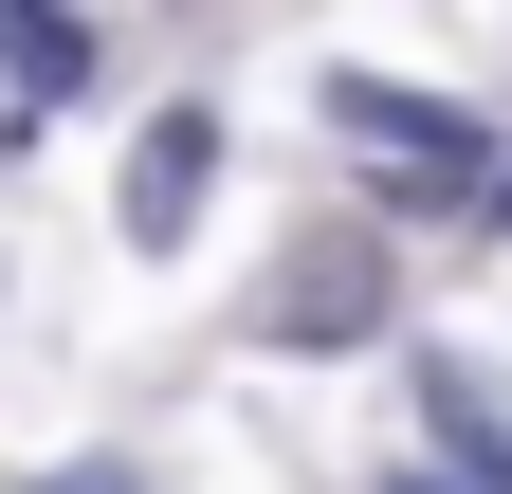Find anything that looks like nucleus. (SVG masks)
<instances>
[{
  "label": "nucleus",
  "instance_id": "f257e3e1",
  "mask_svg": "<svg viewBox=\"0 0 512 494\" xmlns=\"http://www.w3.org/2000/svg\"><path fill=\"white\" fill-rule=\"evenodd\" d=\"M330 147L384 183V202H494V147L458 129L439 92H384V74H330Z\"/></svg>",
  "mask_w": 512,
  "mask_h": 494
},
{
  "label": "nucleus",
  "instance_id": "f03ea898",
  "mask_svg": "<svg viewBox=\"0 0 512 494\" xmlns=\"http://www.w3.org/2000/svg\"><path fill=\"white\" fill-rule=\"evenodd\" d=\"M384 312H403V275H384L366 238H293L275 293H256V348H366Z\"/></svg>",
  "mask_w": 512,
  "mask_h": 494
},
{
  "label": "nucleus",
  "instance_id": "7ed1b4c3",
  "mask_svg": "<svg viewBox=\"0 0 512 494\" xmlns=\"http://www.w3.org/2000/svg\"><path fill=\"white\" fill-rule=\"evenodd\" d=\"M202 183H220V129H202V110H165L147 165H128V238H183V220H202Z\"/></svg>",
  "mask_w": 512,
  "mask_h": 494
},
{
  "label": "nucleus",
  "instance_id": "20e7f679",
  "mask_svg": "<svg viewBox=\"0 0 512 494\" xmlns=\"http://www.w3.org/2000/svg\"><path fill=\"white\" fill-rule=\"evenodd\" d=\"M421 421H439V440H458V458H476V476L512 494V403L476 385V366H458V348H439V366H421Z\"/></svg>",
  "mask_w": 512,
  "mask_h": 494
},
{
  "label": "nucleus",
  "instance_id": "39448f33",
  "mask_svg": "<svg viewBox=\"0 0 512 494\" xmlns=\"http://www.w3.org/2000/svg\"><path fill=\"white\" fill-rule=\"evenodd\" d=\"M0 74H19V92H74L92 37H74V19H0Z\"/></svg>",
  "mask_w": 512,
  "mask_h": 494
},
{
  "label": "nucleus",
  "instance_id": "423d86ee",
  "mask_svg": "<svg viewBox=\"0 0 512 494\" xmlns=\"http://www.w3.org/2000/svg\"><path fill=\"white\" fill-rule=\"evenodd\" d=\"M55 494H128V458H92V476H55Z\"/></svg>",
  "mask_w": 512,
  "mask_h": 494
}]
</instances>
